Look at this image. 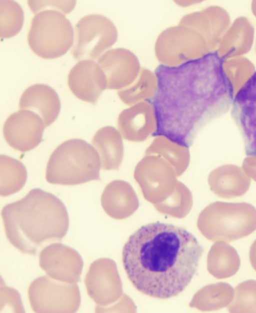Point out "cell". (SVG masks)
Wrapping results in <instances>:
<instances>
[{
  "mask_svg": "<svg viewBox=\"0 0 256 313\" xmlns=\"http://www.w3.org/2000/svg\"><path fill=\"white\" fill-rule=\"evenodd\" d=\"M110 262L100 258L90 265L84 278V284L90 297L98 305L105 304L110 299L112 288Z\"/></svg>",
  "mask_w": 256,
  "mask_h": 313,
  "instance_id": "cell-14",
  "label": "cell"
},
{
  "mask_svg": "<svg viewBox=\"0 0 256 313\" xmlns=\"http://www.w3.org/2000/svg\"><path fill=\"white\" fill-rule=\"evenodd\" d=\"M250 264L256 271V239L252 244L249 252Z\"/></svg>",
  "mask_w": 256,
  "mask_h": 313,
  "instance_id": "cell-24",
  "label": "cell"
},
{
  "mask_svg": "<svg viewBox=\"0 0 256 313\" xmlns=\"http://www.w3.org/2000/svg\"><path fill=\"white\" fill-rule=\"evenodd\" d=\"M216 51L176 66L160 65L151 99L156 121L152 136L188 148L208 123L232 106V84Z\"/></svg>",
  "mask_w": 256,
  "mask_h": 313,
  "instance_id": "cell-1",
  "label": "cell"
},
{
  "mask_svg": "<svg viewBox=\"0 0 256 313\" xmlns=\"http://www.w3.org/2000/svg\"><path fill=\"white\" fill-rule=\"evenodd\" d=\"M21 110L35 112L42 119L46 127L50 125L58 117L60 102L56 91L50 86L34 84L22 93L19 101Z\"/></svg>",
  "mask_w": 256,
  "mask_h": 313,
  "instance_id": "cell-13",
  "label": "cell"
},
{
  "mask_svg": "<svg viewBox=\"0 0 256 313\" xmlns=\"http://www.w3.org/2000/svg\"><path fill=\"white\" fill-rule=\"evenodd\" d=\"M204 232L212 241L231 242L256 230V208L246 202L216 201L203 214Z\"/></svg>",
  "mask_w": 256,
  "mask_h": 313,
  "instance_id": "cell-5",
  "label": "cell"
},
{
  "mask_svg": "<svg viewBox=\"0 0 256 313\" xmlns=\"http://www.w3.org/2000/svg\"><path fill=\"white\" fill-rule=\"evenodd\" d=\"M227 309L230 312H256V280H247L238 284Z\"/></svg>",
  "mask_w": 256,
  "mask_h": 313,
  "instance_id": "cell-21",
  "label": "cell"
},
{
  "mask_svg": "<svg viewBox=\"0 0 256 313\" xmlns=\"http://www.w3.org/2000/svg\"><path fill=\"white\" fill-rule=\"evenodd\" d=\"M234 296V288L228 283L220 282L210 285L204 293V307L208 310L222 309L231 303Z\"/></svg>",
  "mask_w": 256,
  "mask_h": 313,
  "instance_id": "cell-22",
  "label": "cell"
},
{
  "mask_svg": "<svg viewBox=\"0 0 256 313\" xmlns=\"http://www.w3.org/2000/svg\"><path fill=\"white\" fill-rule=\"evenodd\" d=\"M1 215L9 242L24 253L36 255L46 244L61 241L69 226L64 203L54 195L34 188L6 205Z\"/></svg>",
  "mask_w": 256,
  "mask_h": 313,
  "instance_id": "cell-3",
  "label": "cell"
},
{
  "mask_svg": "<svg viewBox=\"0 0 256 313\" xmlns=\"http://www.w3.org/2000/svg\"><path fill=\"white\" fill-rule=\"evenodd\" d=\"M27 172L24 164L10 156H0V194L6 197L20 191L26 181Z\"/></svg>",
  "mask_w": 256,
  "mask_h": 313,
  "instance_id": "cell-18",
  "label": "cell"
},
{
  "mask_svg": "<svg viewBox=\"0 0 256 313\" xmlns=\"http://www.w3.org/2000/svg\"><path fill=\"white\" fill-rule=\"evenodd\" d=\"M24 21L23 10L14 1H0V36L7 39L17 35Z\"/></svg>",
  "mask_w": 256,
  "mask_h": 313,
  "instance_id": "cell-20",
  "label": "cell"
},
{
  "mask_svg": "<svg viewBox=\"0 0 256 313\" xmlns=\"http://www.w3.org/2000/svg\"><path fill=\"white\" fill-rule=\"evenodd\" d=\"M40 268L50 277L62 282L76 283L80 280L84 262L74 248L61 243L51 244L40 254Z\"/></svg>",
  "mask_w": 256,
  "mask_h": 313,
  "instance_id": "cell-10",
  "label": "cell"
},
{
  "mask_svg": "<svg viewBox=\"0 0 256 313\" xmlns=\"http://www.w3.org/2000/svg\"><path fill=\"white\" fill-rule=\"evenodd\" d=\"M203 248L183 227L160 222L144 225L124 244L122 262L139 292L166 299L182 292L196 273Z\"/></svg>",
  "mask_w": 256,
  "mask_h": 313,
  "instance_id": "cell-2",
  "label": "cell"
},
{
  "mask_svg": "<svg viewBox=\"0 0 256 313\" xmlns=\"http://www.w3.org/2000/svg\"><path fill=\"white\" fill-rule=\"evenodd\" d=\"M28 299L35 312H75L81 297L76 283H69L43 275L34 279L28 289Z\"/></svg>",
  "mask_w": 256,
  "mask_h": 313,
  "instance_id": "cell-7",
  "label": "cell"
},
{
  "mask_svg": "<svg viewBox=\"0 0 256 313\" xmlns=\"http://www.w3.org/2000/svg\"><path fill=\"white\" fill-rule=\"evenodd\" d=\"M76 3V1H28L30 9L34 13L46 10H53L60 12L64 15L69 13L74 9Z\"/></svg>",
  "mask_w": 256,
  "mask_h": 313,
  "instance_id": "cell-23",
  "label": "cell"
},
{
  "mask_svg": "<svg viewBox=\"0 0 256 313\" xmlns=\"http://www.w3.org/2000/svg\"><path fill=\"white\" fill-rule=\"evenodd\" d=\"M240 256L234 247L224 241L215 243L208 258L209 271L216 278L224 279L234 276L239 269Z\"/></svg>",
  "mask_w": 256,
  "mask_h": 313,
  "instance_id": "cell-16",
  "label": "cell"
},
{
  "mask_svg": "<svg viewBox=\"0 0 256 313\" xmlns=\"http://www.w3.org/2000/svg\"><path fill=\"white\" fill-rule=\"evenodd\" d=\"M110 24L106 18L98 14L85 16L75 26L72 54L76 60H96L110 44Z\"/></svg>",
  "mask_w": 256,
  "mask_h": 313,
  "instance_id": "cell-8",
  "label": "cell"
},
{
  "mask_svg": "<svg viewBox=\"0 0 256 313\" xmlns=\"http://www.w3.org/2000/svg\"><path fill=\"white\" fill-rule=\"evenodd\" d=\"M68 83L71 92L76 98L94 105L105 89L106 80L94 60H83L70 70Z\"/></svg>",
  "mask_w": 256,
  "mask_h": 313,
  "instance_id": "cell-12",
  "label": "cell"
},
{
  "mask_svg": "<svg viewBox=\"0 0 256 313\" xmlns=\"http://www.w3.org/2000/svg\"><path fill=\"white\" fill-rule=\"evenodd\" d=\"M92 144L99 151L103 169L118 168L122 155V143L117 130L109 126L100 128L94 134Z\"/></svg>",
  "mask_w": 256,
  "mask_h": 313,
  "instance_id": "cell-17",
  "label": "cell"
},
{
  "mask_svg": "<svg viewBox=\"0 0 256 313\" xmlns=\"http://www.w3.org/2000/svg\"><path fill=\"white\" fill-rule=\"evenodd\" d=\"M44 127L42 119L38 114L20 110L6 119L3 134L11 147L24 152L34 149L42 142Z\"/></svg>",
  "mask_w": 256,
  "mask_h": 313,
  "instance_id": "cell-11",
  "label": "cell"
},
{
  "mask_svg": "<svg viewBox=\"0 0 256 313\" xmlns=\"http://www.w3.org/2000/svg\"><path fill=\"white\" fill-rule=\"evenodd\" d=\"M211 190L218 196L230 199L244 194L250 180L235 167H224L214 171L209 179Z\"/></svg>",
  "mask_w": 256,
  "mask_h": 313,
  "instance_id": "cell-15",
  "label": "cell"
},
{
  "mask_svg": "<svg viewBox=\"0 0 256 313\" xmlns=\"http://www.w3.org/2000/svg\"><path fill=\"white\" fill-rule=\"evenodd\" d=\"M100 168L94 147L84 140L72 139L62 143L50 155L46 178L51 184L78 185L100 180Z\"/></svg>",
  "mask_w": 256,
  "mask_h": 313,
  "instance_id": "cell-4",
  "label": "cell"
},
{
  "mask_svg": "<svg viewBox=\"0 0 256 313\" xmlns=\"http://www.w3.org/2000/svg\"><path fill=\"white\" fill-rule=\"evenodd\" d=\"M118 126L127 137L142 138L149 134L152 135L156 129L154 111L146 113H122L118 118Z\"/></svg>",
  "mask_w": 256,
  "mask_h": 313,
  "instance_id": "cell-19",
  "label": "cell"
},
{
  "mask_svg": "<svg viewBox=\"0 0 256 313\" xmlns=\"http://www.w3.org/2000/svg\"><path fill=\"white\" fill-rule=\"evenodd\" d=\"M74 39L72 25L60 12L44 10L32 20L28 42L32 52L40 58L52 59L62 56L72 47Z\"/></svg>",
  "mask_w": 256,
  "mask_h": 313,
  "instance_id": "cell-6",
  "label": "cell"
},
{
  "mask_svg": "<svg viewBox=\"0 0 256 313\" xmlns=\"http://www.w3.org/2000/svg\"><path fill=\"white\" fill-rule=\"evenodd\" d=\"M231 115L242 136L246 154L256 157V71L236 94Z\"/></svg>",
  "mask_w": 256,
  "mask_h": 313,
  "instance_id": "cell-9",
  "label": "cell"
}]
</instances>
